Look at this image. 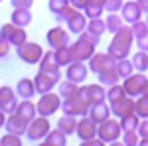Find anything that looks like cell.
<instances>
[{
	"mask_svg": "<svg viewBox=\"0 0 148 146\" xmlns=\"http://www.w3.org/2000/svg\"><path fill=\"white\" fill-rule=\"evenodd\" d=\"M134 114H138V119H148V95H140V99L134 101Z\"/></svg>",
	"mask_w": 148,
	"mask_h": 146,
	"instance_id": "obj_35",
	"label": "cell"
},
{
	"mask_svg": "<svg viewBox=\"0 0 148 146\" xmlns=\"http://www.w3.org/2000/svg\"><path fill=\"white\" fill-rule=\"evenodd\" d=\"M103 8H105L107 12H119L121 8H123V0H105Z\"/></svg>",
	"mask_w": 148,
	"mask_h": 146,
	"instance_id": "obj_42",
	"label": "cell"
},
{
	"mask_svg": "<svg viewBox=\"0 0 148 146\" xmlns=\"http://www.w3.org/2000/svg\"><path fill=\"white\" fill-rule=\"evenodd\" d=\"M18 107V95L10 85H0V111H4L6 114L16 111Z\"/></svg>",
	"mask_w": 148,
	"mask_h": 146,
	"instance_id": "obj_10",
	"label": "cell"
},
{
	"mask_svg": "<svg viewBox=\"0 0 148 146\" xmlns=\"http://www.w3.org/2000/svg\"><path fill=\"white\" fill-rule=\"evenodd\" d=\"M121 12H123V22H128V24H132V22H136V20H140V6H138L136 2H125L123 4V8H121Z\"/></svg>",
	"mask_w": 148,
	"mask_h": 146,
	"instance_id": "obj_21",
	"label": "cell"
},
{
	"mask_svg": "<svg viewBox=\"0 0 148 146\" xmlns=\"http://www.w3.org/2000/svg\"><path fill=\"white\" fill-rule=\"evenodd\" d=\"M16 56L20 57V61L24 63H28V65H36V63H40V59L44 56V49H42V45L36 44V42H24V44L16 45Z\"/></svg>",
	"mask_w": 148,
	"mask_h": 146,
	"instance_id": "obj_5",
	"label": "cell"
},
{
	"mask_svg": "<svg viewBox=\"0 0 148 146\" xmlns=\"http://www.w3.org/2000/svg\"><path fill=\"white\" fill-rule=\"evenodd\" d=\"M59 89H57V93H59V97L61 99H67V97H71L73 93H77V83H73V81H69V79H65V81H61L59 85H57Z\"/></svg>",
	"mask_w": 148,
	"mask_h": 146,
	"instance_id": "obj_31",
	"label": "cell"
},
{
	"mask_svg": "<svg viewBox=\"0 0 148 146\" xmlns=\"http://www.w3.org/2000/svg\"><path fill=\"white\" fill-rule=\"evenodd\" d=\"M65 24H67V30L71 32V34L79 36L81 32L87 30V16H85L83 12H79V10H73V14L67 18Z\"/></svg>",
	"mask_w": 148,
	"mask_h": 146,
	"instance_id": "obj_19",
	"label": "cell"
},
{
	"mask_svg": "<svg viewBox=\"0 0 148 146\" xmlns=\"http://www.w3.org/2000/svg\"><path fill=\"white\" fill-rule=\"evenodd\" d=\"M32 20H34V16H32L30 8H14V10H12L10 22L16 24V26H22V28H26L28 24H32Z\"/></svg>",
	"mask_w": 148,
	"mask_h": 146,
	"instance_id": "obj_22",
	"label": "cell"
},
{
	"mask_svg": "<svg viewBox=\"0 0 148 146\" xmlns=\"http://www.w3.org/2000/svg\"><path fill=\"white\" fill-rule=\"evenodd\" d=\"M8 51H10V44H8L6 40H2V38H0V59L8 56Z\"/></svg>",
	"mask_w": 148,
	"mask_h": 146,
	"instance_id": "obj_47",
	"label": "cell"
},
{
	"mask_svg": "<svg viewBox=\"0 0 148 146\" xmlns=\"http://www.w3.org/2000/svg\"><path fill=\"white\" fill-rule=\"evenodd\" d=\"M53 56H56V61L59 63V67H67L69 63L73 61V51H71L69 45H63V47L53 49Z\"/></svg>",
	"mask_w": 148,
	"mask_h": 146,
	"instance_id": "obj_27",
	"label": "cell"
},
{
	"mask_svg": "<svg viewBox=\"0 0 148 146\" xmlns=\"http://www.w3.org/2000/svg\"><path fill=\"white\" fill-rule=\"evenodd\" d=\"M146 83L148 79L142 71L138 73H130L128 77H125V83H123V89L128 97H136V95H142L144 89H146Z\"/></svg>",
	"mask_w": 148,
	"mask_h": 146,
	"instance_id": "obj_9",
	"label": "cell"
},
{
	"mask_svg": "<svg viewBox=\"0 0 148 146\" xmlns=\"http://www.w3.org/2000/svg\"><path fill=\"white\" fill-rule=\"evenodd\" d=\"M114 38L111 45H109V53L114 57V59H123L130 53V45H132V40H134V36H132V30H130V26H121V30L119 32H114Z\"/></svg>",
	"mask_w": 148,
	"mask_h": 146,
	"instance_id": "obj_2",
	"label": "cell"
},
{
	"mask_svg": "<svg viewBox=\"0 0 148 146\" xmlns=\"http://www.w3.org/2000/svg\"><path fill=\"white\" fill-rule=\"evenodd\" d=\"M59 79L51 73H46V71H38V75L34 77V87H36V93L42 95V93H47V91H53Z\"/></svg>",
	"mask_w": 148,
	"mask_h": 146,
	"instance_id": "obj_13",
	"label": "cell"
},
{
	"mask_svg": "<svg viewBox=\"0 0 148 146\" xmlns=\"http://www.w3.org/2000/svg\"><path fill=\"white\" fill-rule=\"evenodd\" d=\"M87 32H91V34L101 38V36L107 32V24H105V20H101V18H91V20L87 22Z\"/></svg>",
	"mask_w": 148,
	"mask_h": 146,
	"instance_id": "obj_32",
	"label": "cell"
},
{
	"mask_svg": "<svg viewBox=\"0 0 148 146\" xmlns=\"http://www.w3.org/2000/svg\"><path fill=\"white\" fill-rule=\"evenodd\" d=\"M0 144L2 146H22V138L18 134H10V132H6V134L0 138Z\"/></svg>",
	"mask_w": 148,
	"mask_h": 146,
	"instance_id": "obj_39",
	"label": "cell"
},
{
	"mask_svg": "<svg viewBox=\"0 0 148 146\" xmlns=\"http://www.w3.org/2000/svg\"><path fill=\"white\" fill-rule=\"evenodd\" d=\"M132 65H134V69L136 71H146L148 69V53L146 51H142V49H138L136 56H132Z\"/></svg>",
	"mask_w": 148,
	"mask_h": 146,
	"instance_id": "obj_34",
	"label": "cell"
},
{
	"mask_svg": "<svg viewBox=\"0 0 148 146\" xmlns=\"http://www.w3.org/2000/svg\"><path fill=\"white\" fill-rule=\"evenodd\" d=\"M136 45H138V49H142V51H148V32H146L144 36L136 38Z\"/></svg>",
	"mask_w": 148,
	"mask_h": 146,
	"instance_id": "obj_46",
	"label": "cell"
},
{
	"mask_svg": "<svg viewBox=\"0 0 148 146\" xmlns=\"http://www.w3.org/2000/svg\"><path fill=\"white\" fill-rule=\"evenodd\" d=\"M125 95H126V93H125V89H123V85L114 83V85H111V89L107 91V101L114 103V101H119V99H123Z\"/></svg>",
	"mask_w": 148,
	"mask_h": 146,
	"instance_id": "obj_36",
	"label": "cell"
},
{
	"mask_svg": "<svg viewBox=\"0 0 148 146\" xmlns=\"http://www.w3.org/2000/svg\"><path fill=\"white\" fill-rule=\"evenodd\" d=\"M111 112H113L114 117H119V119H125V117H128V114L134 112V101H132L128 95H125L123 99L111 103Z\"/></svg>",
	"mask_w": 148,
	"mask_h": 146,
	"instance_id": "obj_17",
	"label": "cell"
},
{
	"mask_svg": "<svg viewBox=\"0 0 148 146\" xmlns=\"http://www.w3.org/2000/svg\"><path fill=\"white\" fill-rule=\"evenodd\" d=\"M73 10H77V8H73L71 4H67L63 10L59 12V14H56V20H57V22H67V18L73 14Z\"/></svg>",
	"mask_w": 148,
	"mask_h": 146,
	"instance_id": "obj_43",
	"label": "cell"
},
{
	"mask_svg": "<svg viewBox=\"0 0 148 146\" xmlns=\"http://www.w3.org/2000/svg\"><path fill=\"white\" fill-rule=\"evenodd\" d=\"M26 126H28V121H26V119H22V117H20L16 111L10 112V114L6 117V124H4L6 132L22 136V134H26Z\"/></svg>",
	"mask_w": 148,
	"mask_h": 146,
	"instance_id": "obj_16",
	"label": "cell"
},
{
	"mask_svg": "<svg viewBox=\"0 0 148 146\" xmlns=\"http://www.w3.org/2000/svg\"><path fill=\"white\" fill-rule=\"evenodd\" d=\"M83 10H85L83 14L91 20V18H101V14H103L105 8H103V6H97V4H91V2H87V6H85Z\"/></svg>",
	"mask_w": 148,
	"mask_h": 146,
	"instance_id": "obj_38",
	"label": "cell"
},
{
	"mask_svg": "<svg viewBox=\"0 0 148 146\" xmlns=\"http://www.w3.org/2000/svg\"><path fill=\"white\" fill-rule=\"evenodd\" d=\"M6 117H8L6 112L0 111V130H2V128H4V124H6Z\"/></svg>",
	"mask_w": 148,
	"mask_h": 146,
	"instance_id": "obj_50",
	"label": "cell"
},
{
	"mask_svg": "<svg viewBox=\"0 0 148 146\" xmlns=\"http://www.w3.org/2000/svg\"><path fill=\"white\" fill-rule=\"evenodd\" d=\"M49 121H47V117H38L36 114L34 119L28 123V126H26V138L30 140V142H42L44 138H46V134L49 132Z\"/></svg>",
	"mask_w": 148,
	"mask_h": 146,
	"instance_id": "obj_4",
	"label": "cell"
},
{
	"mask_svg": "<svg viewBox=\"0 0 148 146\" xmlns=\"http://www.w3.org/2000/svg\"><path fill=\"white\" fill-rule=\"evenodd\" d=\"M138 140H140V136H138L136 130H126L123 134V144H126V146H136Z\"/></svg>",
	"mask_w": 148,
	"mask_h": 146,
	"instance_id": "obj_41",
	"label": "cell"
},
{
	"mask_svg": "<svg viewBox=\"0 0 148 146\" xmlns=\"http://www.w3.org/2000/svg\"><path fill=\"white\" fill-rule=\"evenodd\" d=\"M0 2H2V0H0Z\"/></svg>",
	"mask_w": 148,
	"mask_h": 146,
	"instance_id": "obj_53",
	"label": "cell"
},
{
	"mask_svg": "<svg viewBox=\"0 0 148 146\" xmlns=\"http://www.w3.org/2000/svg\"><path fill=\"white\" fill-rule=\"evenodd\" d=\"M16 112H18L22 119H26V121L30 123L36 114H38V111H36V103H32V99H22V101H18Z\"/></svg>",
	"mask_w": 148,
	"mask_h": 146,
	"instance_id": "obj_24",
	"label": "cell"
},
{
	"mask_svg": "<svg viewBox=\"0 0 148 146\" xmlns=\"http://www.w3.org/2000/svg\"><path fill=\"white\" fill-rule=\"evenodd\" d=\"M97 45H99V36H95V34L85 30V32H81L79 38L69 47L73 51V59H77V61H89V57L95 53Z\"/></svg>",
	"mask_w": 148,
	"mask_h": 146,
	"instance_id": "obj_1",
	"label": "cell"
},
{
	"mask_svg": "<svg viewBox=\"0 0 148 146\" xmlns=\"http://www.w3.org/2000/svg\"><path fill=\"white\" fill-rule=\"evenodd\" d=\"M87 114H89L93 121L99 124V123L107 121V119L111 117V107H109V105H105V101L95 103V105H91V109H89V112H87Z\"/></svg>",
	"mask_w": 148,
	"mask_h": 146,
	"instance_id": "obj_20",
	"label": "cell"
},
{
	"mask_svg": "<svg viewBox=\"0 0 148 146\" xmlns=\"http://www.w3.org/2000/svg\"><path fill=\"white\" fill-rule=\"evenodd\" d=\"M146 26H148V18H146Z\"/></svg>",
	"mask_w": 148,
	"mask_h": 146,
	"instance_id": "obj_52",
	"label": "cell"
},
{
	"mask_svg": "<svg viewBox=\"0 0 148 146\" xmlns=\"http://www.w3.org/2000/svg\"><path fill=\"white\" fill-rule=\"evenodd\" d=\"M97 75H99V83H101V85H105V87H111V85H114V83H119V79H121L114 67L103 69V71H99Z\"/></svg>",
	"mask_w": 148,
	"mask_h": 146,
	"instance_id": "obj_29",
	"label": "cell"
},
{
	"mask_svg": "<svg viewBox=\"0 0 148 146\" xmlns=\"http://www.w3.org/2000/svg\"><path fill=\"white\" fill-rule=\"evenodd\" d=\"M136 4L140 6L142 12H148V0H136Z\"/></svg>",
	"mask_w": 148,
	"mask_h": 146,
	"instance_id": "obj_49",
	"label": "cell"
},
{
	"mask_svg": "<svg viewBox=\"0 0 148 146\" xmlns=\"http://www.w3.org/2000/svg\"><path fill=\"white\" fill-rule=\"evenodd\" d=\"M114 63H116V59H114L109 51H107V53H93V56L89 57V71H91V73H99L103 69L114 67Z\"/></svg>",
	"mask_w": 148,
	"mask_h": 146,
	"instance_id": "obj_12",
	"label": "cell"
},
{
	"mask_svg": "<svg viewBox=\"0 0 148 146\" xmlns=\"http://www.w3.org/2000/svg\"><path fill=\"white\" fill-rule=\"evenodd\" d=\"M46 40H47V45H49L51 49H57V47L69 45V32L65 28H61V26H56V28L47 30Z\"/></svg>",
	"mask_w": 148,
	"mask_h": 146,
	"instance_id": "obj_11",
	"label": "cell"
},
{
	"mask_svg": "<svg viewBox=\"0 0 148 146\" xmlns=\"http://www.w3.org/2000/svg\"><path fill=\"white\" fill-rule=\"evenodd\" d=\"M138 114H128V117H125V119H121V128H123V132H126V130H136L138 126Z\"/></svg>",
	"mask_w": 148,
	"mask_h": 146,
	"instance_id": "obj_37",
	"label": "cell"
},
{
	"mask_svg": "<svg viewBox=\"0 0 148 146\" xmlns=\"http://www.w3.org/2000/svg\"><path fill=\"white\" fill-rule=\"evenodd\" d=\"M44 142L49 146H65L67 144V134H63L59 128H49V132L46 134V138H44Z\"/></svg>",
	"mask_w": 148,
	"mask_h": 146,
	"instance_id": "obj_28",
	"label": "cell"
},
{
	"mask_svg": "<svg viewBox=\"0 0 148 146\" xmlns=\"http://www.w3.org/2000/svg\"><path fill=\"white\" fill-rule=\"evenodd\" d=\"M40 71H46V73H51V75H56L57 79H61L59 63L56 61V56H53V49H49V51H44V56H42V59H40Z\"/></svg>",
	"mask_w": 148,
	"mask_h": 146,
	"instance_id": "obj_18",
	"label": "cell"
},
{
	"mask_svg": "<svg viewBox=\"0 0 148 146\" xmlns=\"http://www.w3.org/2000/svg\"><path fill=\"white\" fill-rule=\"evenodd\" d=\"M67 4H69V0H49V2H47V8H49V12L56 16V14H59Z\"/></svg>",
	"mask_w": 148,
	"mask_h": 146,
	"instance_id": "obj_40",
	"label": "cell"
},
{
	"mask_svg": "<svg viewBox=\"0 0 148 146\" xmlns=\"http://www.w3.org/2000/svg\"><path fill=\"white\" fill-rule=\"evenodd\" d=\"M144 95H148V83H146V89H144Z\"/></svg>",
	"mask_w": 148,
	"mask_h": 146,
	"instance_id": "obj_51",
	"label": "cell"
},
{
	"mask_svg": "<svg viewBox=\"0 0 148 146\" xmlns=\"http://www.w3.org/2000/svg\"><path fill=\"white\" fill-rule=\"evenodd\" d=\"M63 114H73V117H83V114H87L89 109H91V103L87 99V95H85V91L83 87L77 89V93H73L71 97L67 99H61V107H59Z\"/></svg>",
	"mask_w": 148,
	"mask_h": 146,
	"instance_id": "obj_3",
	"label": "cell"
},
{
	"mask_svg": "<svg viewBox=\"0 0 148 146\" xmlns=\"http://www.w3.org/2000/svg\"><path fill=\"white\" fill-rule=\"evenodd\" d=\"M121 132H123L121 123L119 121H113V119H107V121L99 123V126H97V136L101 138L105 144H111L114 140H119L121 138Z\"/></svg>",
	"mask_w": 148,
	"mask_h": 146,
	"instance_id": "obj_7",
	"label": "cell"
},
{
	"mask_svg": "<svg viewBox=\"0 0 148 146\" xmlns=\"http://www.w3.org/2000/svg\"><path fill=\"white\" fill-rule=\"evenodd\" d=\"M136 132H138V136H140V138L148 136V119H144L142 123H138V126H136Z\"/></svg>",
	"mask_w": 148,
	"mask_h": 146,
	"instance_id": "obj_45",
	"label": "cell"
},
{
	"mask_svg": "<svg viewBox=\"0 0 148 146\" xmlns=\"http://www.w3.org/2000/svg\"><path fill=\"white\" fill-rule=\"evenodd\" d=\"M14 8H32L34 6V0H10Z\"/></svg>",
	"mask_w": 148,
	"mask_h": 146,
	"instance_id": "obj_44",
	"label": "cell"
},
{
	"mask_svg": "<svg viewBox=\"0 0 148 146\" xmlns=\"http://www.w3.org/2000/svg\"><path fill=\"white\" fill-rule=\"evenodd\" d=\"M57 128L63 132V134H73L75 132V128H77V119L73 117V114H63L59 121H57Z\"/></svg>",
	"mask_w": 148,
	"mask_h": 146,
	"instance_id": "obj_26",
	"label": "cell"
},
{
	"mask_svg": "<svg viewBox=\"0 0 148 146\" xmlns=\"http://www.w3.org/2000/svg\"><path fill=\"white\" fill-rule=\"evenodd\" d=\"M105 24H107V32L114 34V32H119V30H121V26H123V18H121L116 12H109V16H107Z\"/></svg>",
	"mask_w": 148,
	"mask_h": 146,
	"instance_id": "obj_33",
	"label": "cell"
},
{
	"mask_svg": "<svg viewBox=\"0 0 148 146\" xmlns=\"http://www.w3.org/2000/svg\"><path fill=\"white\" fill-rule=\"evenodd\" d=\"M114 69H116V73H119V77H121V79H125V77H128L130 73H134V65H132V61H130V59H126V57L116 59Z\"/></svg>",
	"mask_w": 148,
	"mask_h": 146,
	"instance_id": "obj_30",
	"label": "cell"
},
{
	"mask_svg": "<svg viewBox=\"0 0 148 146\" xmlns=\"http://www.w3.org/2000/svg\"><path fill=\"white\" fill-rule=\"evenodd\" d=\"M16 95L20 97V99H32L36 95V87H34V79H28L24 77L18 81V85H16Z\"/></svg>",
	"mask_w": 148,
	"mask_h": 146,
	"instance_id": "obj_23",
	"label": "cell"
},
{
	"mask_svg": "<svg viewBox=\"0 0 148 146\" xmlns=\"http://www.w3.org/2000/svg\"><path fill=\"white\" fill-rule=\"evenodd\" d=\"M83 91H85V95H87V99H89L91 105L101 103V101L107 99V93H105L101 83H97V85H87V87H83Z\"/></svg>",
	"mask_w": 148,
	"mask_h": 146,
	"instance_id": "obj_25",
	"label": "cell"
},
{
	"mask_svg": "<svg viewBox=\"0 0 148 146\" xmlns=\"http://www.w3.org/2000/svg\"><path fill=\"white\" fill-rule=\"evenodd\" d=\"M87 2H89V0H69V4H71L73 8H77V10H83V8L87 6Z\"/></svg>",
	"mask_w": 148,
	"mask_h": 146,
	"instance_id": "obj_48",
	"label": "cell"
},
{
	"mask_svg": "<svg viewBox=\"0 0 148 146\" xmlns=\"http://www.w3.org/2000/svg\"><path fill=\"white\" fill-rule=\"evenodd\" d=\"M97 126H99V124L95 123L91 117L83 114V119L77 121L75 132H77V136H79L81 140H89V138H95V136H97Z\"/></svg>",
	"mask_w": 148,
	"mask_h": 146,
	"instance_id": "obj_14",
	"label": "cell"
},
{
	"mask_svg": "<svg viewBox=\"0 0 148 146\" xmlns=\"http://www.w3.org/2000/svg\"><path fill=\"white\" fill-rule=\"evenodd\" d=\"M59 107H61V97H59V93H53V91L42 93L40 95V101L36 103V111H38V114H42V117L56 114Z\"/></svg>",
	"mask_w": 148,
	"mask_h": 146,
	"instance_id": "obj_6",
	"label": "cell"
},
{
	"mask_svg": "<svg viewBox=\"0 0 148 146\" xmlns=\"http://www.w3.org/2000/svg\"><path fill=\"white\" fill-rule=\"evenodd\" d=\"M0 38L2 40H6L10 45H20L24 44L26 40H28V32H26V28H22V26H16V24H4L2 28H0Z\"/></svg>",
	"mask_w": 148,
	"mask_h": 146,
	"instance_id": "obj_8",
	"label": "cell"
},
{
	"mask_svg": "<svg viewBox=\"0 0 148 146\" xmlns=\"http://www.w3.org/2000/svg\"><path fill=\"white\" fill-rule=\"evenodd\" d=\"M87 73H89V69L87 65L83 63V61H77V59H73L71 63L67 65V71H65V77L69 81H73V83H83L85 79H87Z\"/></svg>",
	"mask_w": 148,
	"mask_h": 146,
	"instance_id": "obj_15",
	"label": "cell"
}]
</instances>
